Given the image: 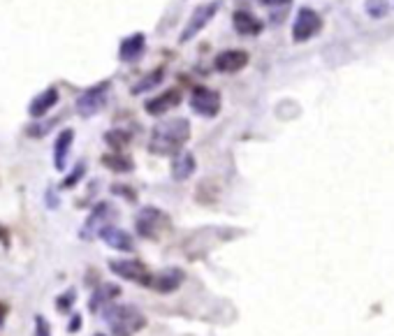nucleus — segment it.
<instances>
[{
    "label": "nucleus",
    "mask_w": 394,
    "mask_h": 336,
    "mask_svg": "<svg viewBox=\"0 0 394 336\" xmlns=\"http://www.w3.org/2000/svg\"><path fill=\"white\" fill-rule=\"evenodd\" d=\"M144 51H146L144 33H135V35H128V38L121 42L119 58H121V63H137V60L144 56Z\"/></svg>",
    "instance_id": "2eb2a0df"
},
{
    "label": "nucleus",
    "mask_w": 394,
    "mask_h": 336,
    "mask_svg": "<svg viewBox=\"0 0 394 336\" xmlns=\"http://www.w3.org/2000/svg\"><path fill=\"white\" fill-rule=\"evenodd\" d=\"M58 88L54 86H49L47 91H42L40 95H35L33 102L28 104V114L33 119H42V116H47V114L51 112L58 104Z\"/></svg>",
    "instance_id": "dca6fc26"
},
{
    "label": "nucleus",
    "mask_w": 394,
    "mask_h": 336,
    "mask_svg": "<svg viewBox=\"0 0 394 336\" xmlns=\"http://www.w3.org/2000/svg\"><path fill=\"white\" fill-rule=\"evenodd\" d=\"M260 3L269 10V19H271V23H281V21L285 19L288 10H290L292 0H260Z\"/></svg>",
    "instance_id": "412c9836"
},
{
    "label": "nucleus",
    "mask_w": 394,
    "mask_h": 336,
    "mask_svg": "<svg viewBox=\"0 0 394 336\" xmlns=\"http://www.w3.org/2000/svg\"><path fill=\"white\" fill-rule=\"evenodd\" d=\"M102 165L107 167V170L111 172H119V174H128V172H133V161L126 156V153H119V151H114V153H107V156H102Z\"/></svg>",
    "instance_id": "aec40b11"
},
{
    "label": "nucleus",
    "mask_w": 394,
    "mask_h": 336,
    "mask_svg": "<svg viewBox=\"0 0 394 336\" xmlns=\"http://www.w3.org/2000/svg\"><path fill=\"white\" fill-rule=\"evenodd\" d=\"M98 237L102 239L104 244L109 246V249H114V251H124V253H128V251L135 249L133 237H130V234L126 232V229H121V227H116V225L104 227Z\"/></svg>",
    "instance_id": "f3484780"
},
{
    "label": "nucleus",
    "mask_w": 394,
    "mask_h": 336,
    "mask_svg": "<svg viewBox=\"0 0 394 336\" xmlns=\"http://www.w3.org/2000/svg\"><path fill=\"white\" fill-rule=\"evenodd\" d=\"M109 88H111L109 82H100V84H95V86H91V88H86V91H84L82 95H79L77 102H75V109H77L79 116L91 119V116H95L98 112H102L104 104H107Z\"/></svg>",
    "instance_id": "7ed1b4c3"
},
{
    "label": "nucleus",
    "mask_w": 394,
    "mask_h": 336,
    "mask_svg": "<svg viewBox=\"0 0 394 336\" xmlns=\"http://www.w3.org/2000/svg\"><path fill=\"white\" fill-rule=\"evenodd\" d=\"M197 170V161L195 156L190 151H181L179 156H174V163H172V176L174 181H186L190 179L192 174Z\"/></svg>",
    "instance_id": "6ab92c4d"
},
{
    "label": "nucleus",
    "mask_w": 394,
    "mask_h": 336,
    "mask_svg": "<svg viewBox=\"0 0 394 336\" xmlns=\"http://www.w3.org/2000/svg\"><path fill=\"white\" fill-rule=\"evenodd\" d=\"M218 7H221V0H212V3H207V5H197L195 10H192V14H190L186 28L181 31L179 42L186 44V42H190L192 38H197V35L207 28V23L216 16Z\"/></svg>",
    "instance_id": "39448f33"
},
{
    "label": "nucleus",
    "mask_w": 394,
    "mask_h": 336,
    "mask_svg": "<svg viewBox=\"0 0 394 336\" xmlns=\"http://www.w3.org/2000/svg\"><path fill=\"white\" fill-rule=\"evenodd\" d=\"M190 109L197 114V116L204 119H216L221 114V95H218L214 88L207 86H195L190 93Z\"/></svg>",
    "instance_id": "0eeeda50"
},
{
    "label": "nucleus",
    "mask_w": 394,
    "mask_h": 336,
    "mask_svg": "<svg viewBox=\"0 0 394 336\" xmlns=\"http://www.w3.org/2000/svg\"><path fill=\"white\" fill-rule=\"evenodd\" d=\"M190 139V123L188 119H168L155 123L148 137V151L153 156H179Z\"/></svg>",
    "instance_id": "f257e3e1"
},
{
    "label": "nucleus",
    "mask_w": 394,
    "mask_h": 336,
    "mask_svg": "<svg viewBox=\"0 0 394 336\" xmlns=\"http://www.w3.org/2000/svg\"><path fill=\"white\" fill-rule=\"evenodd\" d=\"M75 299H77L75 290L70 288V290H65L63 295H58V299H56V308H58V311H63V313H70V311H72Z\"/></svg>",
    "instance_id": "a878e982"
},
{
    "label": "nucleus",
    "mask_w": 394,
    "mask_h": 336,
    "mask_svg": "<svg viewBox=\"0 0 394 336\" xmlns=\"http://www.w3.org/2000/svg\"><path fill=\"white\" fill-rule=\"evenodd\" d=\"M179 102H181V93L177 88H170V91L155 95V98H148L144 102V109L146 114H151V116H163V114H168L170 109L179 107Z\"/></svg>",
    "instance_id": "f8f14e48"
},
{
    "label": "nucleus",
    "mask_w": 394,
    "mask_h": 336,
    "mask_svg": "<svg viewBox=\"0 0 394 336\" xmlns=\"http://www.w3.org/2000/svg\"><path fill=\"white\" fill-rule=\"evenodd\" d=\"M119 295H121V286H116V283H102V286L93 290V295L89 299V311L91 313L104 311V308L114 304V299Z\"/></svg>",
    "instance_id": "4468645a"
},
{
    "label": "nucleus",
    "mask_w": 394,
    "mask_h": 336,
    "mask_svg": "<svg viewBox=\"0 0 394 336\" xmlns=\"http://www.w3.org/2000/svg\"><path fill=\"white\" fill-rule=\"evenodd\" d=\"M116 216H119V211L114 209L109 202H98L89 214V218H86V223L82 227V232H79V237H82L84 242H91V239L98 237L104 227L114 225V218Z\"/></svg>",
    "instance_id": "20e7f679"
},
{
    "label": "nucleus",
    "mask_w": 394,
    "mask_h": 336,
    "mask_svg": "<svg viewBox=\"0 0 394 336\" xmlns=\"http://www.w3.org/2000/svg\"><path fill=\"white\" fill-rule=\"evenodd\" d=\"M84 174H86V163H84V161H79L75 170L70 172V174L65 176V179H63V188H75V185L84 179Z\"/></svg>",
    "instance_id": "393cba45"
},
{
    "label": "nucleus",
    "mask_w": 394,
    "mask_h": 336,
    "mask_svg": "<svg viewBox=\"0 0 394 336\" xmlns=\"http://www.w3.org/2000/svg\"><path fill=\"white\" fill-rule=\"evenodd\" d=\"M168 225V216L158 207H144L135 218V232L144 239H155Z\"/></svg>",
    "instance_id": "6e6552de"
},
{
    "label": "nucleus",
    "mask_w": 394,
    "mask_h": 336,
    "mask_svg": "<svg viewBox=\"0 0 394 336\" xmlns=\"http://www.w3.org/2000/svg\"><path fill=\"white\" fill-rule=\"evenodd\" d=\"M82 323H84V320H82V315L75 313V315H72V320H70V325H67V332H70V334H75V332L79 330V327H82Z\"/></svg>",
    "instance_id": "c85d7f7f"
},
{
    "label": "nucleus",
    "mask_w": 394,
    "mask_h": 336,
    "mask_svg": "<svg viewBox=\"0 0 394 336\" xmlns=\"http://www.w3.org/2000/svg\"><path fill=\"white\" fill-rule=\"evenodd\" d=\"M35 336H51V327L47 323V318L35 315Z\"/></svg>",
    "instance_id": "cd10ccee"
},
{
    "label": "nucleus",
    "mask_w": 394,
    "mask_h": 336,
    "mask_svg": "<svg viewBox=\"0 0 394 336\" xmlns=\"http://www.w3.org/2000/svg\"><path fill=\"white\" fill-rule=\"evenodd\" d=\"M5 311H7V308L0 304V327H3V323H5Z\"/></svg>",
    "instance_id": "c756f323"
},
{
    "label": "nucleus",
    "mask_w": 394,
    "mask_h": 336,
    "mask_svg": "<svg viewBox=\"0 0 394 336\" xmlns=\"http://www.w3.org/2000/svg\"><path fill=\"white\" fill-rule=\"evenodd\" d=\"M72 141H75V130L65 128L58 132L54 144V167L58 172H63L67 167V156H70V148H72Z\"/></svg>",
    "instance_id": "a211bd4d"
},
{
    "label": "nucleus",
    "mask_w": 394,
    "mask_h": 336,
    "mask_svg": "<svg viewBox=\"0 0 394 336\" xmlns=\"http://www.w3.org/2000/svg\"><path fill=\"white\" fill-rule=\"evenodd\" d=\"M181 283H183V271L179 267H170L158 273H151L148 288H153L155 293H160V295H170L174 290L181 288Z\"/></svg>",
    "instance_id": "9d476101"
},
{
    "label": "nucleus",
    "mask_w": 394,
    "mask_h": 336,
    "mask_svg": "<svg viewBox=\"0 0 394 336\" xmlns=\"http://www.w3.org/2000/svg\"><path fill=\"white\" fill-rule=\"evenodd\" d=\"M95 336H104V334H95Z\"/></svg>",
    "instance_id": "2f4dec72"
},
{
    "label": "nucleus",
    "mask_w": 394,
    "mask_h": 336,
    "mask_svg": "<svg viewBox=\"0 0 394 336\" xmlns=\"http://www.w3.org/2000/svg\"><path fill=\"white\" fill-rule=\"evenodd\" d=\"M102 313L114 336H133L146 327V315L133 304H111Z\"/></svg>",
    "instance_id": "f03ea898"
},
{
    "label": "nucleus",
    "mask_w": 394,
    "mask_h": 336,
    "mask_svg": "<svg viewBox=\"0 0 394 336\" xmlns=\"http://www.w3.org/2000/svg\"><path fill=\"white\" fill-rule=\"evenodd\" d=\"M0 242L7 244V229H3V227H0Z\"/></svg>",
    "instance_id": "7c9ffc66"
},
{
    "label": "nucleus",
    "mask_w": 394,
    "mask_h": 336,
    "mask_svg": "<svg viewBox=\"0 0 394 336\" xmlns=\"http://www.w3.org/2000/svg\"><path fill=\"white\" fill-rule=\"evenodd\" d=\"M246 65H248V54L241 49H225L214 60V67L223 75H234Z\"/></svg>",
    "instance_id": "9b49d317"
},
{
    "label": "nucleus",
    "mask_w": 394,
    "mask_h": 336,
    "mask_svg": "<svg viewBox=\"0 0 394 336\" xmlns=\"http://www.w3.org/2000/svg\"><path fill=\"white\" fill-rule=\"evenodd\" d=\"M104 141H107V144L114 148V151L121 153V148L128 146L130 132H126V130H111V132H107V135H104Z\"/></svg>",
    "instance_id": "b1692460"
},
{
    "label": "nucleus",
    "mask_w": 394,
    "mask_h": 336,
    "mask_svg": "<svg viewBox=\"0 0 394 336\" xmlns=\"http://www.w3.org/2000/svg\"><path fill=\"white\" fill-rule=\"evenodd\" d=\"M232 26L236 33L243 35V38H258V35L265 31V23L248 10H236L232 14Z\"/></svg>",
    "instance_id": "ddd939ff"
},
{
    "label": "nucleus",
    "mask_w": 394,
    "mask_h": 336,
    "mask_svg": "<svg viewBox=\"0 0 394 336\" xmlns=\"http://www.w3.org/2000/svg\"><path fill=\"white\" fill-rule=\"evenodd\" d=\"M320 31H322V16L315 10H311V7H300L295 16V23H292V40L297 44L309 42Z\"/></svg>",
    "instance_id": "423d86ee"
},
{
    "label": "nucleus",
    "mask_w": 394,
    "mask_h": 336,
    "mask_svg": "<svg viewBox=\"0 0 394 336\" xmlns=\"http://www.w3.org/2000/svg\"><path fill=\"white\" fill-rule=\"evenodd\" d=\"M364 12L371 16V19H383L390 12L388 0H366L364 3Z\"/></svg>",
    "instance_id": "5701e85b"
},
{
    "label": "nucleus",
    "mask_w": 394,
    "mask_h": 336,
    "mask_svg": "<svg viewBox=\"0 0 394 336\" xmlns=\"http://www.w3.org/2000/svg\"><path fill=\"white\" fill-rule=\"evenodd\" d=\"M163 77H165V70H163V67L153 70L151 75H146V77L142 79V82H137V84L133 86V93H135V95H142V93H146V91H153L155 86L163 84Z\"/></svg>",
    "instance_id": "4be33fe9"
},
{
    "label": "nucleus",
    "mask_w": 394,
    "mask_h": 336,
    "mask_svg": "<svg viewBox=\"0 0 394 336\" xmlns=\"http://www.w3.org/2000/svg\"><path fill=\"white\" fill-rule=\"evenodd\" d=\"M54 123H56V119L54 121H47V123H35V126L26 128V132H28L31 137H45L47 132L51 130V126H54Z\"/></svg>",
    "instance_id": "bb28decb"
},
{
    "label": "nucleus",
    "mask_w": 394,
    "mask_h": 336,
    "mask_svg": "<svg viewBox=\"0 0 394 336\" xmlns=\"http://www.w3.org/2000/svg\"><path fill=\"white\" fill-rule=\"evenodd\" d=\"M109 269L116 273L119 278L133 281L146 288H148V281H151V271H148L146 264H142L139 260H109Z\"/></svg>",
    "instance_id": "1a4fd4ad"
}]
</instances>
